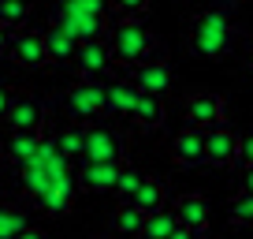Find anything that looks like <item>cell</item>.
<instances>
[{"label":"cell","instance_id":"28","mask_svg":"<svg viewBox=\"0 0 253 239\" xmlns=\"http://www.w3.org/2000/svg\"><path fill=\"white\" fill-rule=\"evenodd\" d=\"M116 19H142L149 11V0H108Z\"/></svg>","mask_w":253,"mask_h":239},{"label":"cell","instance_id":"27","mask_svg":"<svg viewBox=\"0 0 253 239\" xmlns=\"http://www.w3.org/2000/svg\"><path fill=\"white\" fill-rule=\"evenodd\" d=\"M138 183H142V172H138L134 165H126V161H123L119 179H116V191H112V194H116L119 202H130V198H134V191H138Z\"/></svg>","mask_w":253,"mask_h":239},{"label":"cell","instance_id":"24","mask_svg":"<svg viewBox=\"0 0 253 239\" xmlns=\"http://www.w3.org/2000/svg\"><path fill=\"white\" fill-rule=\"evenodd\" d=\"M142 224H145V213L134 202H119L116 213H112V232H119V236H142Z\"/></svg>","mask_w":253,"mask_h":239},{"label":"cell","instance_id":"5","mask_svg":"<svg viewBox=\"0 0 253 239\" xmlns=\"http://www.w3.org/2000/svg\"><path fill=\"white\" fill-rule=\"evenodd\" d=\"M52 23L67 26L79 41H89V38H104L108 34V15H97V11H86L71 0H56L52 4Z\"/></svg>","mask_w":253,"mask_h":239},{"label":"cell","instance_id":"12","mask_svg":"<svg viewBox=\"0 0 253 239\" xmlns=\"http://www.w3.org/2000/svg\"><path fill=\"white\" fill-rule=\"evenodd\" d=\"M171 165L186 168V172H190V168L209 165V161H205V131L194 127V123H186V127L171 138Z\"/></svg>","mask_w":253,"mask_h":239},{"label":"cell","instance_id":"26","mask_svg":"<svg viewBox=\"0 0 253 239\" xmlns=\"http://www.w3.org/2000/svg\"><path fill=\"white\" fill-rule=\"evenodd\" d=\"M227 217L238 228H253V191H238L227 206Z\"/></svg>","mask_w":253,"mask_h":239},{"label":"cell","instance_id":"2","mask_svg":"<svg viewBox=\"0 0 253 239\" xmlns=\"http://www.w3.org/2000/svg\"><path fill=\"white\" fill-rule=\"evenodd\" d=\"M108 45H112V56H116V64L123 67H134L142 60H153L160 53L157 38L142 26V19H116V26H108Z\"/></svg>","mask_w":253,"mask_h":239},{"label":"cell","instance_id":"13","mask_svg":"<svg viewBox=\"0 0 253 239\" xmlns=\"http://www.w3.org/2000/svg\"><path fill=\"white\" fill-rule=\"evenodd\" d=\"M238 142L242 138L227 127V123H216V127L205 131V161L212 168H231L238 165Z\"/></svg>","mask_w":253,"mask_h":239},{"label":"cell","instance_id":"34","mask_svg":"<svg viewBox=\"0 0 253 239\" xmlns=\"http://www.w3.org/2000/svg\"><path fill=\"white\" fill-rule=\"evenodd\" d=\"M220 4H242V0H220Z\"/></svg>","mask_w":253,"mask_h":239},{"label":"cell","instance_id":"16","mask_svg":"<svg viewBox=\"0 0 253 239\" xmlns=\"http://www.w3.org/2000/svg\"><path fill=\"white\" fill-rule=\"evenodd\" d=\"M48 131V127H45ZM45 131H8V138H4V146H0V153H4V165L11 168H23L34 161V153L41 150V138H45Z\"/></svg>","mask_w":253,"mask_h":239},{"label":"cell","instance_id":"33","mask_svg":"<svg viewBox=\"0 0 253 239\" xmlns=\"http://www.w3.org/2000/svg\"><path fill=\"white\" fill-rule=\"evenodd\" d=\"M246 71L253 75V45H250V53H246Z\"/></svg>","mask_w":253,"mask_h":239},{"label":"cell","instance_id":"31","mask_svg":"<svg viewBox=\"0 0 253 239\" xmlns=\"http://www.w3.org/2000/svg\"><path fill=\"white\" fill-rule=\"evenodd\" d=\"M11 38H15V30H11V26H4V23H0V60H4V56L11 53Z\"/></svg>","mask_w":253,"mask_h":239},{"label":"cell","instance_id":"30","mask_svg":"<svg viewBox=\"0 0 253 239\" xmlns=\"http://www.w3.org/2000/svg\"><path fill=\"white\" fill-rule=\"evenodd\" d=\"M11 97H15V90L8 86V82H0V123L8 120V109H11Z\"/></svg>","mask_w":253,"mask_h":239},{"label":"cell","instance_id":"29","mask_svg":"<svg viewBox=\"0 0 253 239\" xmlns=\"http://www.w3.org/2000/svg\"><path fill=\"white\" fill-rule=\"evenodd\" d=\"M238 165H253V131H246L238 142Z\"/></svg>","mask_w":253,"mask_h":239},{"label":"cell","instance_id":"10","mask_svg":"<svg viewBox=\"0 0 253 239\" xmlns=\"http://www.w3.org/2000/svg\"><path fill=\"white\" fill-rule=\"evenodd\" d=\"M119 168H123V161H89V157H82L79 172H75V179H79V191H89V194L116 191Z\"/></svg>","mask_w":253,"mask_h":239},{"label":"cell","instance_id":"32","mask_svg":"<svg viewBox=\"0 0 253 239\" xmlns=\"http://www.w3.org/2000/svg\"><path fill=\"white\" fill-rule=\"evenodd\" d=\"M242 191H253V165H242V176H238Z\"/></svg>","mask_w":253,"mask_h":239},{"label":"cell","instance_id":"23","mask_svg":"<svg viewBox=\"0 0 253 239\" xmlns=\"http://www.w3.org/2000/svg\"><path fill=\"white\" fill-rule=\"evenodd\" d=\"M26 228H30V209L0 202V239H15V236H23Z\"/></svg>","mask_w":253,"mask_h":239},{"label":"cell","instance_id":"19","mask_svg":"<svg viewBox=\"0 0 253 239\" xmlns=\"http://www.w3.org/2000/svg\"><path fill=\"white\" fill-rule=\"evenodd\" d=\"M45 49H48V64H71L75 53H79V38H75L67 26L60 23H48L45 30Z\"/></svg>","mask_w":253,"mask_h":239},{"label":"cell","instance_id":"35","mask_svg":"<svg viewBox=\"0 0 253 239\" xmlns=\"http://www.w3.org/2000/svg\"><path fill=\"white\" fill-rule=\"evenodd\" d=\"M0 165H4V153H0Z\"/></svg>","mask_w":253,"mask_h":239},{"label":"cell","instance_id":"6","mask_svg":"<svg viewBox=\"0 0 253 239\" xmlns=\"http://www.w3.org/2000/svg\"><path fill=\"white\" fill-rule=\"evenodd\" d=\"M82 157L89 161H126V138L112 123H86V150Z\"/></svg>","mask_w":253,"mask_h":239},{"label":"cell","instance_id":"18","mask_svg":"<svg viewBox=\"0 0 253 239\" xmlns=\"http://www.w3.org/2000/svg\"><path fill=\"white\" fill-rule=\"evenodd\" d=\"M175 217L190 228V236H205L209 232V202L201 194H179L175 198Z\"/></svg>","mask_w":253,"mask_h":239},{"label":"cell","instance_id":"1","mask_svg":"<svg viewBox=\"0 0 253 239\" xmlns=\"http://www.w3.org/2000/svg\"><path fill=\"white\" fill-rule=\"evenodd\" d=\"M186 49L201 60H220L235 49V23H231L227 8H205L190 19L186 30Z\"/></svg>","mask_w":253,"mask_h":239},{"label":"cell","instance_id":"15","mask_svg":"<svg viewBox=\"0 0 253 239\" xmlns=\"http://www.w3.org/2000/svg\"><path fill=\"white\" fill-rule=\"evenodd\" d=\"M164 120H168L164 97L142 90V94H138V101H134V112H130V120H126V123H134V131H142V135H157V131L164 127Z\"/></svg>","mask_w":253,"mask_h":239},{"label":"cell","instance_id":"8","mask_svg":"<svg viewBox=\"0 0 253 239\" xmlns=\"http://www.w3.org/2000/svg\"><path fill=\"white\" fill-rule=\"evenodd\" d=\"M71 64L79 67V75H86V79H104V75H112V67H116V56H112L108 38L79 41V53H75Z\"/></svg>","mask_w":253,"mask_h":239},{"label":"cell","instance_id":"22","mask_svg":"<svg viewBox=\"0 0 253 239\" xmlns=\"http://www.w3.org/2000/svg\"><path fill=\"white\" fill-rule=\"evenodd\" d=\"M52 138H56V146H60V150L67 153L71 161H79L82 150H86V123H79V120H67L63 127L52 131Z\"/></svg>","mask_w":253,"mask_h":239},{"label":"cell","instance_id":"7","mask_svg":"<svg viewBox=\"0 0 253 239\" xmlns=\"http://www.w3.org/2000/svg\"><path fill=\"white\" fill-rule=\"evenodd\" d=\"M8 56L15 60L19 67H26V71H45V67H52V64H48V49H45V34H41V30H30V26L15 30Z\"/></svg>","mask_w":253,"mask_h":239},{"label":"cell","instance_id":"9","mask_svg":"<svg viewBox=\"0 0 253 239\" xmlns=\"http://www.w3.org/2000/svg\"><path fill=\"white\" fill-rule=\"evenodd\" d=\"M75 198H79V179H75V172L67 168V172H60L52 183L45 187L38 206H41V213H48V217H67L75 209Z\"/></svg>","mask_w":253,"mask_h":239},{"label":"cell","instance_id":"3","mask_svg":"<svg viewBox=\"0 0 253 239\" xmlns=\"http://www.w3.org/2000/svg\"><path fill=\"white\" fill-rule=\"evenodd\" d=\"M104 86H108V82L79 75V82H71L67 94H63V116L79 120V123H93V120H101L104 116Z\"/></svg>","mask_w":253,"mask_h":239},{"label":"cell","instance_id":"17","mask_svg":"<svg viewBox=\"0 0 253 239\" xmlns=\"http://www.w3.org/2000/svg\"><path fill=\"white\" fill-rule=\"evenodd\" d=\"M130 79L138 82V90H149V94H160V97H164L168 90H171L175 75H171V64H168V60L153 56V60H142V64L130 67Z\"/></svg>","mask_w":253,"mask_h":239},{"label":"cell","instance_id":"25","mask_svg":"<svg viewBox=\"0 0 253 239\" xmlns=\"http://www.w3.org/2000/svg\"><path fill=\"white\" fill-rule=\"evenodd\" d=\"M30 11H34L30 0H0V23L11 30H23L30 23Z\"/></svg>","mask_w":253,"mask_h":239},{"label":"cell","instance_id":"4","mask_svg":"<svg viewBox=\"0 0 253 239\" xmlns=\"http://www.w3.org/2000/svg\"><path fill=\"white\" fill-rule=\"evenodd\" d=\"M48 97L30 94V90H15L11 97V109H8V131H45L48 127Z\"/></svg>","mask_w":253,"mask_h":239},{"label":"cell","instance_id":"21","mask_svg":"<svg viewBox=\"0 0 253 239\" xmlns=\"http://www.w3.org/2000/svg\"><path fill=\"white\" fill-rule=\"evenodd\" d=\"M130 202H134L142 213H157V209H164V202H168L164 179H157V176H142V183H138V191H134Z\"/></svg>","mask_w":253,"mask_h":239},{"label":"cell","instance_id":"20","mask_svg":"<svg viewBox=\"0 0 253 239\" xmlns=\"http://www.w3.org/2000/svg\"><path fill=\"white\" fill-rule=\"evenodd\" d=\"M142 236L145 239H190V228L175 217V209H157V213H145L142 224Z\"/></svg>","mask_w":253,"mask_h":239},{"label":"cell","instance_id":"11","mask_svg":"<svg viewBox=\"0 0 253 239\" xmlns=\"http://www.w3.org/2000/svg\"><path fill=\"white\" fill-rule=\"evenodd\" d=\"M182 112H186V123H194V127L209 131V127H216V123H223V116H227V105H223L220 94H209V90H201V94H190V97H186Z\"/></svg>","mask_w":253,"mask_h":239},{"label":"cell","instance_id":"14","mask_svg":"<svg viewBox=\"0 0 253 239\" xmlns=\"http://www.w3.org/2000/svg\"><path fill=\"white\" fill-rule=\"evenodd\" d=\"M138 94H142V90H138V82L130 79V75L108 79V86H104V116L108 120H130Z\"/></svg>","mask_w":253,"mask_h":239}]
</instances>
